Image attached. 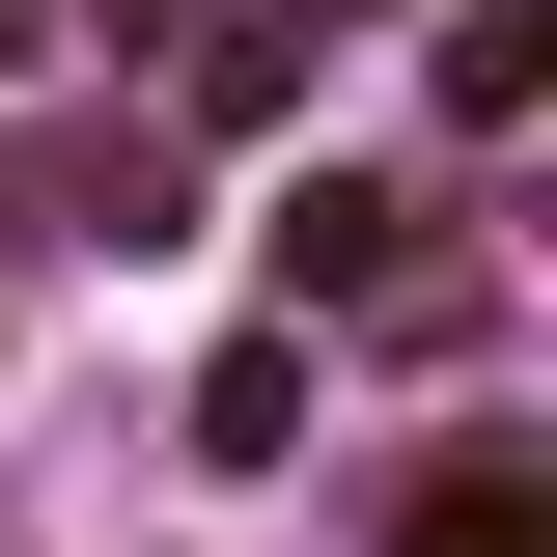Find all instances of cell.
Returning a JSON list of instances; mask_svg holds the SVG:
<instances>
[{"label":"cell","instance_id":"obj_1","mask_svg":"<svg viewBox=\"0 0 557 557\" xmlns=\"http://www.w3.org/2000/svg\"><path fill=\"white\" fill-rule=\"evenodd\" d=\"M278 278H307V307H391V278H418V196H391V168H307V196H278Z\"/></svg>","mask_w":557,"mask_h":557},{"label":"cell","instance_id":"obj_2","mask_svg":"<svg viewBox=\"0 0 557 557\" xmlns=\"http://www.w3.org/2000/svg\"><path fill=\"white\" fill-rule=\"evenodd\" d=\"M418 84H446V139H502V112L557 84V28H530V0H446V57H418Z\"/></svg>","mask_w":557,"mask_h":557},{"label":"cell","instance_id":"obj_3","mask_svg":"<svg viewBox=\"0 0 557 557\" xmlns=\"http://www.w3.org/2000/svg\"><path fill=\"white\" fill-rule=\"evenodd\" d=\"M196 446L278 474V446H307V335H223V362H196Z\"/></svg>","mask_w":557,"mask_h":557},{"label":"cell","instance_id":"obj_4","mask_svg":"<svg viewBox=\"0 0 557 557\" xmlns=\"http://www.w3.org/2000/svg\"><path fill=\"white\" fill-rule=\"evenodd\" d=\"M418 557H557V474H530V446H474V474L418 502Z\"/></svg>","mask_w":557,"mask_h":557},{"label":"cell","instance_id":"obj_5","mask_svg":"<svg viewBox=\"0 0 557 557\" xmlns=\"http://www.w3.org/2000/svg\"><path fill=\"white\" fill-rule=\"evenodd\" d=\"M28 28H57V0H0V57H28Z\"/></svg>","mask_w":557,"mask_h":557}]
</instances>
